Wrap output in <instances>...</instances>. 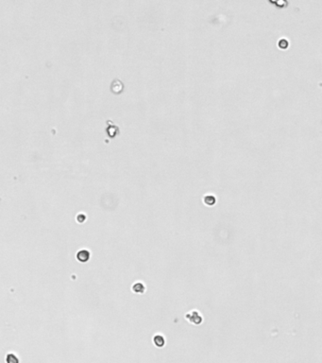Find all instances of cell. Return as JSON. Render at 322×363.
Here are the masks:
<instances>
[{
    "label": "cell",
    "mask_w": 322,
    "mask_h": 363,
    "mask_svg": "<svg viewBox=\"0 0 322 363\" xmlns=\"http://www.w3.org/2000/svg\"><path fill=\"white\" fill-rule=\"evenodd\" d=\"M77 259L79 261V262H82V263H85L87 262L90 257H91V252L88 251V250H80L78 253H77Z\"/></svg>",
    "instance_id": "obj_1"
},
{
    "label": "cell",
    "mask_w": 322,
    "mask_h": 363,
    "mask_svg": "<svg viewBox=\"0 0 322 363\" xmlns=\"http://www.w3.org/2000/svg\"><path fill=\"white\" fill-rule=\"evenodd\" d=\"M186 319L188 321H190L191 323L195 324H199L202 322L201 316L197 312V311H193V312H191L190 314H187L186 315Z\"/></svg>",
    "instance_id": "obj_2"
},
{
    "label": "cell",
    "mask_w": 322,
    "mask_h": 363,
    "mask_svg": "<svg viewBox=\"0 0 322 363\" xmlns=\"http://www.w3.org/2000/svg\"><path fill=\"white\" fill-rule=\"evenodd\" d=\"M132 290L133 292L135 293H143L145 292L146 290V288H145V285L142 284V283H136L132 286Z\"/></svg>",
    "instance_id": "obj_3"
},
{
    "label": "cell",
    "mask_w": 322,
    "mask_h": 363,
    "mask_svg": "<svg viewBox=\"0 0 322 363\" xmlns=\"http://www.w3.org/2000/svg\"><path fill=\"white\" fill-rule=\"evenodd\" d=\"M153 340H154V343H155V345L157 347H163L165 345V343H166L165 342V339L162 336H159V335L155 336Z\"/></svg>",
    "instance_id": "obj_4"
},
{
    "label": "cell",
    "mask_w": 322,
    "mask_h": 363,
    "mask_svg": "<svg viewBox=\"0 0 322 363\" xmlns=\"http://www.w3.org/2000/svg\"><path fill=\"white\" fill-rule=\"evenodd\" d=\"M6 359H7V362H9V363H17L19 361L16 355H14V354H8Z\"/></svg>",
    "instance_id": "obj_5"
},
{
    "label": "cell",
    "mask_w": 322,
    "mask_h": 363,
    "mask_svg": "<svg viewBox=\"0 0 322 363\" xmlns=\"http://www.w3.org/2000/svg\"><path fill=\"white\" fill-rule=\"evenodd\" d=\"M204 202H205L207 205H213L214 202H216V199H214L213 196H205V198H204Z\"/></svg>",
    "instance_id": "obj_6"
},
{
    "label": "cell",
    "mask_w": 322,
    "mask_h": 363,
    "mask_svg": "<svg viewBox=\"0 0 322 363\" xmlns=\"http://www.w3.org/2000/svg\"><path fill=\"white\" fill-rule=\"evenodd\" d=\"M85 220H86V217H85V215H83V214H79V215L77 216V221L79 222V223L84 222Z\"/></svg>",
    "instance_id": "obj_7"
},
{
    "label": "cell",
    "mask_w": 322,
    "mask_h": 363,
    "mask_svg": "<svg viewBox=\"0 0 322 363\" xmlns=\"http://www.w3.org/2000/svg\"><path fill=\"white\" fill-rule=\"evenodd\" d=\"M280 44V45H282V44H284V45L282 46V48H283V47H284V48H286V47L288 46V43H287L286 41H283V40H282V41L280 42V44Z\"/></svg>",
    "instance_id": "obj_8"
}]
</instances>
